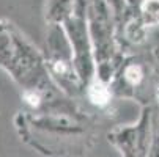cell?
I'll return each mask as SVG.
<instances>
[{
    "instance_id": "obj_2",
    "label": "cell",
    "mask_w": 159,
    "mask_h": 157,
    "mask_svg": "<svg viewBox=\"0 0 159 157\" xmlns=\"http://www.w3.org/2000/svg\"><path fill=\"white\" fill-rule=\"evenodd\" d=\"M128 79H131L132 82H137L140 79V71L139 69H135V68H131L128 71Z\"/></svg>"
},
{
    "instance_id": "obj_1",
    "label": "cell",
    "mask_w": 159,
    "mask_h": 157,
    "mask_svg": "<svg viewBox=\"0 0 159 157\" xmlns=\"http://www.w3.org/2000/svg\"><path fill=\"white\" fill-rule=\"evenodd\" d=\"M90 96H92V101L95 104H104L109 98V93L102 85H95L92 88V91H90Z\"/></svg>"
}]
</instances>
